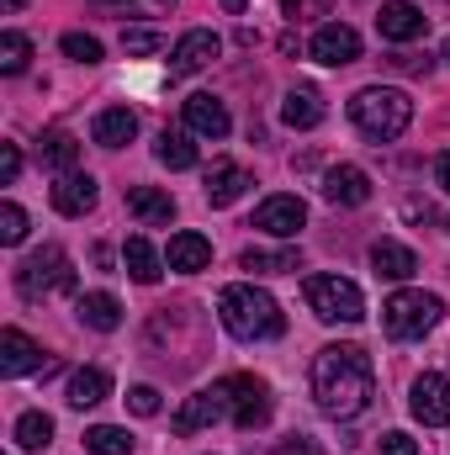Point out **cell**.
Segmentation results:
<instances>
[{"label": "cell", "mask_w": 450, "mask_h": 455, "mask_svg": "<svg viewBox=\"0 0 450 455\" xmlns=\"http://www.w3.org/2000/svg\"><path fill=\"white\" fill-rule=\"evenodd\" d=\"M218 392L228 397V413H233L238 429H260L270 419V392H265L260 376H223Z\"/></svg>", "instance_id": "52a82bcc"}, {"label": "cell", "mask_w": 450, "mask_h": 455, "mask_svg": "<svg viewBox=\"0 0 450 455\" xmlns=\"http://www.w3.org/2000/svg\"><path fill=\"white\" fill-rule=\"evenodd\" d=\"M350 122L360 127V138H371V143H392V138L408 132V122H414V101H408L398 85H366V91L350 96Z\"/></svg>", "instance_id": "3957f363"}, {"label": "cell", "mask_w": 450, "mask_h": 455, "mask_svg": "<svg viewBox=\"0 0 450 455\" xmlns=\"http://www.w3.org/2000/svg\"><path fill=\"white\" fill-rule=\"evenodd\" d=\"M223 11H233V16H238V11H244V0H223Z\"/></svg>", "instance_id": "7bdbcfd3"}, {"label": "cell", "mask_w": 450, "mask_h": 455, "mask_svg": "<svg viewBox=\"0 0 450 455\" xmlns=\"http://www.w3.org/2000/svg\"><path fill=\"white\" fill-rule=\"evenodd\" d=\"M281 5H286V16H292V21H308V16H324L334 0H281Z\"/></svg>", "instance_id": "f35d334b"}, {"label": "cell", "mask_w": 450, "mask_h": 455, "mask_svg": "<svg viewBox=\"0 0 450 455\" xmlns=\"http://www.w3.org/2000/svg\"><path fill=\"white\" fill-rule=\"evenodd\" d=\"M27 59H32V43H27L21 32H0V69H5V75H21Z\"/></svg>", "instance_id": "d6a6232c"}, {"label": "cell", "mask_w": 450, "mask_h": 455, "mask_svg": "<svg viewBox=\"0 0 450 455\" xmlns=\"http://www.w3.org/2000/svg\"><path fill=\"white\" fill-rule=\"evenodd\" d=\"M446 64H450V37H446Z\"/></svg>", "instance_id": "f6af8a7d"}, {"label": "cell", "mask_w": 450, "mask_h": 455, "mask_svg": "<svg viewBox=\"0 0 450 455\" xmlns=\"http://www.w3.org/2000/svg\"><path fill=\"white\" fill-rule=\"evenodd\" d=\"M48 440H53V419H48V413L32 408V413L16 419V445H21V451H43Z\"/></svg>", "instance_id": "1f68e13d"}, {"label": "cell", "mask_w": 450, "mask_h": 455, "mask_svg": "<svg viewBox=\"0 0 450 455\" xmlns=\"http://www.w3.org/2000/svg\"><path fill=\"white\" fill-rule=\"evenodd\" d=\"M281 122H286V127H297V132L318 127V122H324V96H318V91H308V85L286 91V101H281Z\"/></svg>", "instance_id": "cb8c5ba5"}, {"label": "cell", "mask_w": 450, "mask_h": 455, "mask_svg": "<svg viewBox=\"0 0 450 455\" xmlns=\"http://www.w3.org/2000/svg\"><path fill=\"white\" fill-rule=\"evenodd\" d=\"M37 154H43V164L59 170V175H69V170L80 164V143H75L69 132H43V148H37Z\"/></svg>", "instance_id": "f546056e"}, {"label": "cell", "mask_w": 450, "mask_h": 455, "mask_svg": "<svg viewBox=\"0 0 450 455\" xmlns=\"http://www.w3.org/2000/svg\"><path fill=\"white\" fill-rule=\"evenodd\" d=\"M85 451L91 455H138V440L127 429H117V424H96V429H85Z\"/></svg>", "instance_id": "f1b7e54d"}, {"label": "cell", "mask_w": 450, "mask_h": 455, "mask_svg": "<svg viewBox=\"0 0 450 455\" xmlns=\"http://www.w3.org/2000/svg\"><path fill=\"white\" fill-rule=\"evenodd\" d=\"M302 297H308L313 318H324V323H360L366 318V297L344 275H308L302 281Z\"/></svg>", "instance_id": "8992f818"}, {"label": "cell", "mask_w": 450, "mask_h": 455, "mask_svg": "<svg viewBox=\"0 0 450 455\" xmlns=\"http://www.w3.org/2000/svg\"><path fill=\"white\" fill-rule=\"evenodd\" d=\"M91 207H96V180L80 175V170L59 175V186H53V212H64V218H85Z\"/></svg>", "instance_id": "e0dca14e"}, {"label": "cell", "mask_w": 450, "mask_h": 455, "mask_svg": "<svg viewBox=\"0 0 450 455\" xmlns=\"http://www.w3.org/2000/svg\"><path fill=\"white\" fill-rule=\"evenodd\" d=\"M21 5H27V0H5V11H21Z\"/></svg>", "instance_id": "ee69618b"}, {"label": "cell", "mask_w": 450, "mask_h": 455, "mask_svg": "<svg viewBox=\"0 0 450 455\" xmlns=\"http://www.w3.org/2000/svg\"><path fill=\"white\" fill-rule=\"evenodd\" d=\"M440 318H446V302L435 291H392L382 302V329L392 339H424Z\"/></svg>", "instance_id": "5b68a950"}, {"label": "cell", "mask_w": 450, "mask_h": 455, "mask_svg": "<svg viewBox=\"0 0 450 455\" xmlns=\"http://www.w3.org/2000/svg\"><path fill=\"white\" fill-rule=\"evenodd\" d=\"M127 212L143 228H165L175 218V202H170V191H159V186H133V191H127Z\"/></svg>", "instance_id": "ffe728a7"}, {"label": "cell", "mask_w": 450, "mask_h": 455, "mask_svg": "<svg viewBox=\"0 0 450 455\" xmlns=\"http://www.w3.org/2000/svg\"><path fill=\"white\" fill-rule=\"evenodd\" d=\"M27 371H48L43 344H32L21 329H5L0 334V376H27Z\"/></svg>", "instance_id": "5bb4252c"}, {"label": "cell", "mask_w": 450, "mask_h": 455, "mask_svg": "<svg viewBox=\"0 0 450 455\" xmlns=\"http://www.w3.org/2000/svg\"><path fill=\"white\" fill-rule=\"evenodd\" d=\"M376 32L387 43H414L430 32V16L414 5V0H382V16H376Z\"/></svg>", "instance_id": "8fae6325"}, {"label": "cell", "mask_w": 450, "mask_h": 455, "mask_svg": "<svg viewBox=\"0 0 450 455\" xmlns=\"http://www.w3.org/2000/svg\"><path fill=\"white\" fill-rule=\"evenodd\" d=\"M218 32H207V27H191L181 43H175V53H170V75L175 80H186V75H197V69H207L213 59H218Z\"/></svg>", "instance_id": "7c38bea8"}, {"label": "cell", "mask_w": 450, "mask_h": 455, "mask_svg": "<svg viewBox=\"0 0 450 455\" xmlns=\"http://www.w3.org/2000/svg\"><path fill=\"white\" fill-rule=\"evenodd\" d=\"M75 64H101V43L91 37V32H64V43H59Z\"/></svg>", "instance_id": "e575fe53"}, {"label": "cell", "mask_w": 450, "mask_h": 455, "mask_svg": "<svg viewBox=\"0 0 450 455\" xmlns=\"http://www.w3.org/2000/svg\"><path fill=\"white\" fill-rule=\"evenodd\" d=\"M91 138H96L101 148H122V143L138 138V116L127 112V107H107V112L91 122Z\"/></svg>", "instance_id": "603a6c76"}, {"label": "cell", "mask_w": 450, "mask_h": 455, "mask_svg": "<svg viewBox=\"0 0 450 455\" xmlns=\"http://www.w3.org/2000/svg\"><path fill=\"white\" fill-rule=\"evenodd\" d=\"M122 265H127V275H133L138 286H154V281L165 275V259H159V249H154L143 233H133V238L122 243Z\"/></svg>", "instance_id": "44dd1931"}, {"label": "cell", "mask_w": 450, "mask_h": 455, "mask_svg": "<svg viewBox=\"0 0 450 455\" xmlns=\"http://www.w3.org/2000/svg\"><path fill=\"white\" fill-rule=\"evenodd\" d=\"M223 413H228V397L218 392V387H207V392H197V397L181 403V413H175V435H197V429L218 424Z\"/></svg>", "instance_id": "9a60e30c"}, {"label": "cell", "mask_w": 450, "mask_h": 455, "mask_svg": "<svg viewBox=\"0 0 450 455\" xmlns=\"http://www.w3.org/2000/svg\"><path fill=\"white\" fill-rule=\"evenodd\" d=\"M127 408H133L138 419H154V413H159V392H154V387H133V392H127Z\"/></svg>", "instance_id": "8d00e7d4"}, {"label": "cell", "mask_w": 450, "mask_h": 455, "mask_svg": "<svg viewBox=\"0 0 450 455\" xmlns=\"http://www.w3.org/2000/svg\"><path fill=\"white\" fill-rule=\"evenodd\" d=\"M244 186H249V175H244L233 159H218V164L207 170V202H213V207H233V202L244 196Z\"/></svg>", "instance_id": "d4e9b609"}, {"label": "cell", "mask_w": 450, "mask_h": 455, "mask_svg": "<svg viewBox=\"0 0 450 455\" xmlns=\"http://www.w3.org/2000/svg\"><path fill=\"white\" fill-rule=\"evenodd\" d=\"M313 397L324 413L355 419L371 408L376 397V376H371V355L360 344H324L313 355Z\"/></svg>", "instance_id": "6da1fadb"}, {"label": "cell", "mask_w": 450, "mask_h": 455, "mask_svg": "<svg viewBox=\"0 0 450 455\" xmlns=\"http://www.w3.org/2000/svg\"><path fill=\"white\" fill-rule=\"evenodd\" d=\"M435 180H440V191H450V154L435 159Z\"/></svg>", "instance_id": "b9f144b4"}, {"label": "cell", "mask_w": 450, "mask_h": 455, "mask_svg": "<svg viewBox=\"0 0 450 455\" xmlns=\"http://www.w3.org/2000/svg\"><path fill=\"white\" fill-rule=\"evenodd\" d=\"M165 265H170V270H181V275H197V270H207V265H213V243H207L202 233H175V238H170V249H165Z\"/></svg>", "instance_id": "ac0fdd59"}, {"label": "cell", "mask_w": 450, "mask_h": 455, "mask_svg": "<svg viewBox=\"0 0 450 455\" xmlns=\"http://www.w3.org/2000/svg\"><path fill=\"white\" fill-rule=\"evenodd\" d=\"M218 318H223L228 334L244 339V344L281 339V334H286V313H281V302H276L265 286H254V281H233V286H223V297H218Z\"/></svg>", "instance_id": "7a4b0ae2"}, {"label": "cell", "mask_w": 450, "mask_h": 455, "mask_svg": "<svg viewBox=\"0 0 450 455\" xmlns=\"http://www.w3.org/2000/svg\"><path fill=\"white\" fill-rule=\"evenodd\" d=\"M27 238V212L16 202H0V243H21Z\"/></svg>", "instance_id": "d590c367"}, {"label": "cell", "mask_w": 450, "mask_h": 455, "mask_svg": "<svg viewBox=\"0 0 450 455\" xmlns=\"http://www.w3.org/2000/svg\"><path fill=\"white\" fill-rule=\"evenodd\" d=\"M371 270L387 275V281H408V275L419 270V254H414L408 243H398V238H376V243H371Z\"/></svg>", "instance_id": "d6986e66"}, {"label": "cell", "mask_w": 450, "mask_h": 455, "mask_svg": "<svg viewBox=\"0 0 450 455\" xmlns=\"http://www.w3.org/2000/svg\"><path fill=\"white\" fill-rule=\"evenodd\" d=\"M382 455H419V440H408L403 429H392V435H382Z\"/></svg>", "instance_id": "ab89813d"}, {"label": "cell", "mask_w": 450, "mask_h": 455, "mask_svg": "<svg viewBox=\"0 0 450 455\" xmlns=\"http://www.w3.org/2000/svg\"><path fill=\"white\" fill-rule=\"evenodd\" d=\"M75 313H80V323L96 329V334H117V329H122V302H117L112 291H85V297L75 302Z\"/></svg>", "instance_id": "7402d4cb"}, {"label": "cell", "mask_w": 450, "mask_h": 455, "mask_svg": "<svg viewBox=\"0 0 450 455\" xmlns=\"http://www.w3.org/2000/svg\"><path fill=\"white\" fill-rule=\"evenodd\" d=\"M281 455H324V451H318L313 440H286V445H281Z\"/></svg>", "instance_id": "60d3db41"}, {"label": "cell", "mask_w": 450, "mask_h": 455, "mask_svg": "<svg viewBox=\"0 0 450 455\" xmlns=\"http://www.w3.org/2000/svg\"><path fill=\"white\" fill-rule=\"evenodd\" d=\"M408 408H414V419L424 429H446L450 424V381L440 371H424L414 381V392H408Z\"/></svg>", "instance_id": "ba28073f"}, {"label": "cell", "mask_w": 450, "mask_h": 455, "mask_svg": "<svg viewBox=\"0 0 450 455\" xmlns=\"http://www.w3.org/2000/svg\"><path fill=\"white\" fill-rule=\"evenodd\" d=\"M16 291H21L27 302H48V297L75 291V265H69V254H64L59 243H43L37 254H27V259L16 265Z\"/></svg>", "instance_id": "277c9868"}, {"label": "cell", "mask_w": 450, "mask_h": 455, "mask_svg": "<svg viewBox=\"0 0 450 455\" xmlns=\"http://www.w3.org/2000/svg\"><path fill=\"white\" fill-rule=\"evenodd\" d=\"M446 228H450V218H446Z\"/></svg>", "instance_id": "bcb514c9"}, {"label": "cell", "mask_w": 450, "mask_h": 455, "mask_svg": "<svg viewBox=\"0 0 450 455\" xmlns=\"http://www.w3.org/2000/svg\"><path fill=\"white\" fill-rule=\"evenodd\" d=\"M302 223H308L302 196H265V202L254 207V228H265L270 238H297Z\"/></svg>", "instance_id": "30bf717a"}, {"label": "cell", "mask_w": 450, "mask_h": 455, "mask_svg": "<svg viewBox=\"0 0 450 455\" xmlns=\"http://www.w3.org/2000/svg\"><path fill=\"white\" fill-rule=\"evenodd\" d=\"M107 392H112V376L96 365H80L69 376V408H96V403H107Z\"/></svg>", "instance_id": "4316f807"}, {"label": "cell", "mask_w": 450, "mask_h": 455, "mask_svg": "<svg viewBox=\"0 0 450 455\" xmlns=\"http://www.w3.org/2000/svg\"><path fill=\"white\" fill-rule=\"evenodd\" d=\"M91 11H101V16H170L175 0H91Z\"/></svg>", "instance_id": "4dcf8cb0"}, {"label": "cell", "mask_w": 450, "mask_h": 455, "mask_svg": "<svg viewBox=\"0 0 450 455\" xmlns=\"http://www.w3.org/2000/svg\"><path fill=\"white\" fill-rule=\"evenodd\" d=\"M16 175H21V148L0 143V186H16Z\"/></svg>", "instance_id": "74e56055"}, {"label": "cell", "mask_w": 450, "mask_h": 455, "mask_svg": "<svg viewBox=\"0 0 450 455\" xmlns=\"http://www.w3.org/2000/svg\"><path fill=\"white\" fill-rule=\"evenodd\" d=\"M159 48H165L159 32H143V27H127V32H122V53H127V59H149V53H159Z\"/></svg>", "instance_id": "836d02e7"}, {"label": "cell", "mask_w": 450, "mask_h": 455, "mask_svg": "<svg viewBox=\"0 0 450 455\" xmlns=\"http://www.w3.org/2000/svg\"><path fill=\"white\" fill-rule=\"evenodd\" d=\"M238 265L254 270V275H297L302 270V254L297 249H244Z\"/></svg>", "instance_id": "484cf974"}, {"label": "cell", "mask_w": 450, "mask_h": 455, "mask_svg": "<svg viewBox=\"0 0 450 455\" xmlns=\"http://www.w3.org/2000/svg\"><path fill=\"white\" fill-rule=\"evenodd\" d=\"M324 202H334V207H360V202H371V175H366L360 164H334V170L324 175Z\"/></svg>", "instance_id": "4fadbf2b"}, {"label": "cell", "mask_w": 450, "mask_h": 455, "mask_svg": "<svg viewBox=\"0 0 450 455\" xmlns=\"http://www.w3.org/2000/svg\"><path fill=\"white\" fill-rule=\"evenodd\" d=\"M308 53H313L318 64H329V69L355 64V59H360V32H355V27H344V21H324V27L313 32Z\"/></svg>", "instance_id": "9c48e42d"}, {"label": "cell", "mask_w": 450, "mask_h": 455, "mask_svg": "<svg viewBox=\"0 0 450 455\" xmlns=\"http://www.w3.org/2000/svg\"><path fill=\"white\" fill-rule=\"evenodd\" d=\"M154 159H159L165 170H191V164H197V143H191V132L165 127V132H159V143H154Z\"/></svg>", "instance_id": "83f0119b"}, {"label": "cell", "mask_w": 450, "mask_h": 455, "mask_svg": "<svg viewBox=\"0 0 450 455\" xmlns=\"http://www.w3.org/2000/svg\"><path fill=\"white\" fill-rule=\"evenodd\" d=\"M228 107L218 96H186V132H197V138H228Z\"/></svg>", "instance_id": "2e32d148"}]
</instances>
